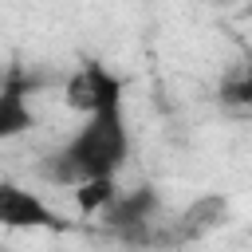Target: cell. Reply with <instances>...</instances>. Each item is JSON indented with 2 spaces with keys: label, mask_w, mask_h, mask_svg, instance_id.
<instances>
[{
  "label": "cell",
  "mask_w": 252,
  "mask_h": 252,
  "mask_svg": "<svg viewBox=\"0 0 252 252\" xmlns=\"http://www.w3.org/2000/svg\"><path fill=\"white\" fill-rule=\"evenodd\" d=\"M0 224L4 228H67V220H59L35 193L20 189V185H0Z\"/></svg>",
  "instance_id": "3"
},
{
  "label": "cell",
  "mask_w": 252,
  "mask_h": 252,
  "mask_svg": "<svg viewBox=\"0 0 252 252\" xmlns=\"http://www.w3.org/2000/svg\"><path fill=\"white\" fill-rule=\"evenodd\" d=\"M63 98H67L71 110L94 114V110H102V106H118V102H122V83H118L102 63H83V67L67 79Z\"/></svg>",
  "instance_id": "2"
},
{
  "label": "cell",
  "mask_w": 252,
  "mask_h": 252,
  "mask_svg": "<svg viewBox=\"0 0 252 252\" xmlns=\"http://www.w3.org/2000/svg\"><path fill=\"white\" fill-rule=\"evenodd\" d=\"M32 126V106L24 102V79L12 71L0 94V138H16Z\"/></svg>",
  "instance_id": "4"
},
{
  "label": "cell",
  "mask_w": 252,
  "mask_h": 252,
  "mask_svg": "<svg viewBox=\"0 0 252 252\" xmlns=\"http://www.w3.org/2000/svg\"><path fill=\"white\" fill-rule=\"evenodd\" d=\"M126 126H122V106H102L94 114H87V122L79 126V134L63 146L59 161V177H98L110 173L126 161Z\"/></svg>",
  "instance_id": "1"
},
{
  "label": "cell",
  "mask_w": 252,
  "mask_h": 252,
  "mask_svg": "<svg viewBox=\"0 0 252 252\" xmlns=\"http://www.w3.org/2000/svg\"><path fill=\"white\" fill-rule=\"evenodd\" d=\"M220 98L224 102H236V106H252V71L240 75V79H228L220 87Z\"/></svg>",
  "instance_id": "7"
},
{
  "label": "cell",
  "mask_w": 252,
  "mask_h": 252,
  "mask_svg": "<svg viewBox=\"0 0 252 252\" xmlns=\"http://www.w3.org/2000/svg\"><path fill=\"white\" fill-rule=\"evenodd\" d=\"M114 197H118V189H114V177H110V173L83 177V181H79V189H75V205H79V213H83V217H91V213L106 209Z\"/></svg>",
  "instance_id": "5"
},
{
  "label": "cell",
  "mask_w": 252,
  "mask_h": 252,
  "mask_svg": "<svg viewBox=\"0 0 252 252\" xmlns=\"http://www.w3.org/2000/svg\"><path fill=\"white\" fill-rule=\"evenodd\" d=\"M106 209H110V213H106V220H110V224H142V220L158 209V197H154L150 189H134L126 201H118V205L110 201Z\"/></svg>",
  "instance_id": "6"
}]
</instances>
